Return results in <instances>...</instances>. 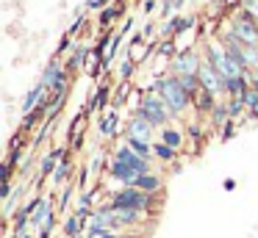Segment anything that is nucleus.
Wrapping results in <instances>:
<instances>
[{"label":"nucleus","instance_id":"cd10ccee","mask_svg":"<svg viewBox=\"0 0 258 238\" xmlns=\"http://www.w3.org/2000/svg\"><path fill=\"white\" fill-rule=\"evenodd\" d=\"M106 155H108L106 149H97L95 158H92V164H86V172H89V177H95L97 172H100V166L106 164Z\"/></svg>","mask_w":258,"mask_h":238},{"label":"nucleus","instance_id":"6e6552de","mask_svg":"<svg viewBox=\"0 0 258 238\" xmlns=\"http://www.w3.org/2000/svg\"><path fill=\"white\" fill-rule=\"evenodd\" d=\"M197 77H200L203 89H206V92H211L214 97H222V94H225V77L219 75V72L214 69V66L208 64L206 58H203L200 69H197Z\"/></svg>","mask_w":258,"mask_h":238},{"label":"nucleus","instance_id":"7c9ffc66","mask_svg":"<svg viewBox=\"0 0 258 238\" xmlns=\"http://www.w3.org/2000/svg\"><path fill=\"white\" fill-rule=\"evenodd\" d=\"M233 136H236V122L230 119V122H225V125L219 127V138H222V141H230Z\"/></svg>","mask_w":258,"mask_h":238},{"label":"nucleus","instance_id":"dca6fc26","mask_svg":"<svg viewBox=\"0 0 258 238\" xmlns=\"http://www.w3.org/2000/svg\"><path fill=\"white\" fill-rule=\"evenodd\" d=\"M136 188H142V191H147V194H164V175L147 172V175H142L139 180H136Z\"/></svg>","mask_w":258,"mask_h":238},{"label":"nucleus","instance_id":"2f4dec72","mask_svg":"<svg viewBox=\"0 0 258 238\" xmlns=\"http://www.w3.org/2000/svg\"><path fill=\"white\" fill-rule=\"evenodd\" d=\"M241 11H247V14H250L252 20L258 22V0H244V6H241Z\"/></svg>","mask_w":258,"mask_h":238},{"label":"nucleus","instance_id":"72a5a7b5","mask_svg":"<svg viewBox=\"0 0 258 238\" xmlns=\"http://www.w3.org/2000/svg\"><path fill=\"white\" fill-rule=\"evenodd\" d=\"M153 33H156V25H153V22H147V25L142 28V36H145L147 42H153Z\"/></svg>","mask_w":258,"mask_h":238},{"label":"nucleus","instance_id":"9d476101","mask_svg":"<svg viewBox=\"0 0 258 238\" xmlns=\"http://www.w3.org/2000/svg\"><path fill=\"white\" fill-rule=\"evenodd\" d=\"M106 175L111 177V180H119L122 186H136V180L142 177L139 172H134L128 164H119V161H114V158L106 164Z\"/></svg>","mask_w":258,"mask_h":238},{"label":"nucleus","instance_id":"a211bd4d","mask_svg":"<svg viewBox=\"0 0 258 238\" xmlns=\"http://www.w3.org/2000/svg\"><path fill=\"white\" fill-rule=\"evenodd\" d=\"M217 105H219V100L214 97L211 92H206V89H203V92L197 94L195 100H191V108L197 111V116H200V114H211V111L217 108Z\"/></svg>","mask_w":258,"mask_h":238},{"label":"nucleus","instance_id":"39448f33","mask_svg":"<svg viewBox=\"0 0 258 238\" xmlns=\"http://www.w3.org/2000/svg\"><path fill=\"white\" fill-rule=\"evenodd\" d=\"M230 33H233L241 44L258 47V22L252 20L247 11H236V14L230 17Z\"/></svg>","mask_w":258,"mask_h":238},{"label":"nucleus","instance_id":"20e7f679","mask_svg":"<svg viewBox=\"0 0 258 238\" xmlns=\"http://www.w3.org/2000/svg\"><path fill=\"white\" fill-rule=\"evenodd\" d=\"M136 116H142V119H147L156 130H161V127L172 125V111L167 108V103H164V97L158 92H153V89H145V97H142L139 108L134 111Z\"/></svg>","mask_w":258,"mask_h":238},{"label":"nucleus","instance_id":"6ab92c4d","mask_svg":"<svg viewBox=\"0 0 258 238\" xmlns=\"http://www.w3.org/2000/svg\"><path fill=\"white\" fill-rule=\"evenodd\" d=\"M61 230H64V238H78L81 232L86 230V221L81 219V216H64V221H61Z\"/></svg>","mask_w":258,"mask_h":238},{"label":"nucleus","instance_id":"412c9836","mask_svg":"<svg viewBox=\"0 0 258 238\" xmlns=\"http://www.w3.org/2000/svg\"><path fill=\"white\" fill-rule=\"evenodd\" d=\"M153 158L161 161V164H175L178 161V149H172L164 141H153Z\"/></svg>","mask_w":258,"mask_h":238},{"label":"nucleus","instance_id":"1a4fd4ad","mask_svg":"<svg viewBox=\"0 0 258 238\" xmlns=\"http://www.w3.org/2000/svg\"><path fill=\"white\" fill-rule=\"evenodd\" d=\"M125 136H131V138H139V141H147V144H153V138H156V127L150 125L147 119H142V116H131L128 119V127H125Z\"/></svg>","mask_w":258,"mask_h":238},{"label":"nucleus","instance_id":"4be33fe9","mask_svg":"<svg viewBox=\"0 0 258 238\" xmlns=\"http://www.w3.org/2000/svg\"><path fill=\"white\" fill-rule=\"evenodd\" d=\"M56 186H64V183H73V158H64L61 164L56 166V172H53V177H50Z\"/></svg>","mask_w":258,"mask_h":238},{"label":"nucleus","instance_id":"2eb2a0df","mask_svg":"<svg viewBox=\"0 0 258 238\" xmlns=\"http://www.w3.org/2000/svg\"><path fill=\"white\" fill-rule=\"evenodd\" d=\"M158 141H164V144H169L172 149H183V144H186V133L180 130V127H175V125H167V127H161L158 130Z\"/></svg>","mask_w":258,"mask_h":238},{"label":"nucleus","instance_id":"f3484780","mask_svg":"<svg viewBox=\"0 0 258 238\" xmlns=\"http://www.w3.org/2000/svg\"><path fill=\"white\" fill-rule=\"evenodd\" d=\"M89 55H92L89 44H75V50L70 53V58H67V72H78L81 66H86L89 64Z\"/></svg>","mask_w":258,"mask_h":238},{"label":"nucleus","instance_id":"f257e3e1","mask_svg":"<svg viewBox=\"0 0 258 238\" xmlns=\"http://www.w3.org/2000/svg\"><path fill=\"white\" fill-rule=\"evenodd\" d=\"M164 194H147L136 186H119L108 197V205L114 210H142V213H156V202H161Z\"/></svg>","mask_w":258,"mask_h":238},{"label":"nucleus","instance_id":"ddd939ff","mask_svg":"<svg viewBox=\"0 0 258 238\" xmlns=\"http://www.w3.org/2000/svg\"><path fill=\"white\" fill-rule=\"evenodd\" d=\"M100 136L103 138L119 136V108H106V114L100 116Z\"/></svg>","mask_w":258,"mask_h":238},{"label":"nucleus","instance_id":"423d86ee","mask_svg":"<svg viewBox=\"0 0 258 238\" xmlns=\"http://www.w3.org/2000/svg\"><path fill=\"white\" fill-rule=\"evenodd\" d=\"M200 64H203V55L197 53V50H183V53H178L172 61H169V75H175V77L197 75Z\"/></svg>","mask_w":258,"mask_h":238},{"label":"nucleus","instance_id":"aec40b11","mask_svg":"<svg viewBox=\"0 0 258 238\" xmlns=\"http://www.w3.org/2000/svg\"><path fill=\"white\" fill-rule=\"evenodd\" d=\"M114 219H117V227L122 230V227H136L145 219V213L142 210H114Z\"/></svg>","mask_w":258,"mask_h":238},{"label":"nucleus","instance_id":"5701e85b","mask_svg":"<svg viewBox=\"0 0 258 238\" xmlns=\"http://www.w3.org/2000/svg\"><path fill=\"white\" fill-rule=\"evenodd\" d=\"M131 94H134V92H131V81H122V83H119L117 89H114V97H111V108H119V105H125V103H128V100H131Z\"/></svg>","mask_w":258,"mask_h":238},{"label":"nucleus","instance_id":"b1692460","mask_svg":"<svg viewBox=\"0 0 258 238\" xmlns=\"http://www.w3.org/2000/svg\"><path fill=\"white\" fill-rule=\"evenodd\" d=\"M178 53L180 50H178V42H175V39H161L158 47H156V55H161V58H167V61H172Z\"/></svg>","mask_w":258,"mask_h":238},{"label":"nucleus","instance_id":"c85d7f7f","mask_svg":"<svg viewBox=\"0 0 258 238\" xmlns=\"http://www.w3.org/2000/svg\"><path fill=\"white\" fill-rule=\"evenodd\" d=\"M228 111H230V119L236 122V119H239V116H241V114H244V111H247V105L241 103L239 97H230V100H228Z\"/></svg>","mask_w":258,"mask_h":238},{"label":"nucleus","instance_id":"f8f14e48","mask_svg":"<svg viewBox=\"0 0 258 238\" xmlns=\"http://www.w3.org/2000/svg\"><path fill=\"white\" fill-rule=\"evenodd\" d=\"M111 92H114L111 83H108V81H100V83H97V92L92 94V100L86 103L84 111H86V114H97V111H103V108L108 105V100H111V97H108Z\"/></svg>","mask_w":258,"mask_h":238},{"label":"nucleus","instance_id":"a878e982","mask_svg":"<svg viewBox=\"0 0 258 238\" xmlns=\"http://www.w3.org/2000/svg\"><path fill=\"white\" fill-rule=\"evenodd\" d=\"M225 122H230V111H228V103H219L217 108L211 111V125L214 127H222Z\"/></svg>","mask_w":258,"mask_h":238},{"label":"nucleus","instance_id":"e433bc0d","mask_svg":"<svg viewBox=\"0 0 258 238\" xmlns=\"http://www.w3.org/2000/svg\"><path fill=\"white\" fill-rule=\"evenodd\" d=\"M250 116H252V119H258V103H255V105H252V108H250Z\"/></svg>","mask_w":258,"mask_h":238},{"label":"nucleus","instance_id":"c756f323","mask_svg":"<svg viewBox=\"0 0 258 238\" xmlns=\"http://www.w3.org/2000/svg\"><path fill=\"white\" fill-rule=\"evenodd\" d=\"M136 72V61H131V58H125L122 64H119V77L122 81H131V75Z\"/></svg>","mask_w":258,"mask_h":238},{"label":"nucleus","instance_id":"0eeeda50","mask_svg":"<svg viewBox=\"0 0 258 238\" xmlns=\"http://www.w3.org/2000/svg\"><path fill=\"white\" fill-rule=\"evenodd\" d=\"M111 158L119 161V164H128L131 169L139 172V175H147V172H153V161H147V158H142V155H136L134 149L125 144V138H122V144H117V147H114Z\"/></svg>","mask_w":258,"mask_h":238},{"label":"nucleus","instance_id":"473e14b6","mask_svg":"<svg viewBox=\"0 0 258 238\" xmlns=\"http://www.w3.org/2000/svg\"><path fill=\"white\" fill-rule=\"evenodd\" d=\"M106 6H111V0H89V3H86V9H92V11H97V9H106Z\"/></svg>","mask_w":258,"mask_h":238},{"label":"nucleus","instance_id":"c9c22d12","mask_svg":"<svg viewBox=\"0 0 258 238\" xmlns=\"http://www.w3.org/2000/svg\"><path fill=\"white\" fill-rule=\"evenodd\" d=\"M222 188H225V191H233V188H236V180H230V177H228V180L222 183Z\"/></svg>","mask_w":258,"mask_h":238},{"label":"nucleus","instance_id":"7ed1b4c3","mask_svg":"<svg viewBox=\"0 0 258 238\" xmlns=\"http://www.w3.org/2000/svg\"><path fill=\"white\" fill-rule=\"evenodd\" d=\"M203 58H206L208 64H211L214 69H217L219 75L225 77V81H230V77H241V75H247V72L241 69V66L236 64L233 58H230V53L225 50V44L219 42V39H206V42H203Z\"/></svg>","mask_w":258,"mask_h":238},{"label":"nucleus","instance_id":"393cba45","mask_svg":"<svg viewBox=\"0 0 258 238\" xmlns=\"http://www.w3.org/2000/svg\"><path fill=\"white\" fill-rule=\"evenodd\" d=\"M125 144H128V147L134 149L136 155H142V158L153 161V144H147V141H139V138H131V136H125Z\"/></svg>","mask_w":258,"mask_h":238},{"label":"nucleus","instance_id":"f03ea898","mask_svg":"<svg viewBox=\"0 0 258 238\" xmlns=\"http://www.w3.org/2000/svg\"><path fill=\"white\" fill-rule=\"evenodd\" d=\"M153 92H158L164 97V103H167V108L172 111V116H180V114H186V111L191 108V97H189V92H186L183 86H180V81L175 75H156L153 77Z\"/></svg>","mask_w":258,"mask_h":238},{"label":"nucleus","instance_id":"f704fd0d","mask_svg":"<svg viewBox=\"0 0 258 238\" xmlns=\"http://www.w3.org/2000/svg\"><path fill=\"white\" fill-rule=\"evenodd\" d=\"M142 9H145V14H153V11H156V0H145Z\"/></svg>","mask_w":258,"mask_h":238},{"label":"nucleus","instance_id":"4468645a","mask_svg":"<svg viewBox=\"0 0 258 238\" xmlns=\"http://www.w3.org/2000/svg\"><path fill=\"white\" fill-rule=\"evenodd\" d=\"M125 9H128V3H125V0H114L111 6H106V9L100 11V20H97L103 31H108V28H111L114 22H117L119 17L125 14Z\"/></svg>","mask_w":258,"mask_h":238},{"label":"nucleus","instance_id":"bb28decb","mask_svg":"<svg viewBox=\"0 0 258 238\" xmlns=\"http://www.w3.org/2000/svg\"><path fill=\"white\" fill-rule=\"evenodd\" d=\"M78 188V183H67V186L61 188V197H58V210L61 213H67V205L73 202V191Z\"/></svg>","mask_w":258,"mask_h":238},{"label":"nucleus","instance_id":"9b49d317","mask_svg":"<svg viewBox=\"0 0 258 238\" xmlns=\"http://www.w3.org/2000/svg\"><path fill=\"white\" fill-rule=\"evenodd\" d=\"M70 72H67V64H61V58H50L47 61V66H45V72H42V77H39V83L42 86H47V89H53L58 81H64Z\"/></svg>","mask_w":258,"mask_h":238},{"label":"nucleus","instance_id":"4c0bfd02","mask_svg":"<svg viewBox=\"0 0 258 238\" xmlns=\"http://www.w3.org/2000/svg\"><path fill=\"white\" fill-rule=\"evenodd\" d=\"M12 238H31V235H28V232H25V235H12Z\"/></svg>","mask_w":258,"mask_h":238}]
</instances>
